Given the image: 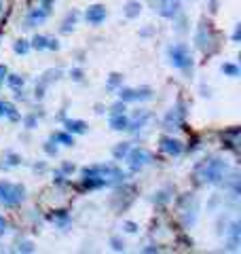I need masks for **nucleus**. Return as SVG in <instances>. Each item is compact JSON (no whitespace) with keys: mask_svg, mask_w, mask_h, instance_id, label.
I'll return each mask as SVG.
<instances>
[{"mask_svg":"<svg viewBox=\"0 0 241 254\" xmlns=\"http://www.w3.org/2000/svg\"><path fill=\"white\" fill-rule=\"evenodd\" d=\"M231 248L235 250L237 248V244H239V222H233V227H231Z\"/></svg>","mask_w":241,"mask_h":254,"instance_id":"5701e85b","label":"nucleus"},{"mask_svg":"<svg viewBox=\"0 0 241 254\" xmlns=\"http://www.w3.org/2000/svg\"><path fill=\"white\" fill-rule=\"evenodd\" d=\"M119 100L121 102H144V100H150L152 97V89L150 87H140V89H133V87H121L119 91Z\"/></svg>","mask_w":241,"mask_h":254,"instance_id":"423d86ee","label":"nucleus"},{"mask_svg":"<svg viewBox=\"0 0 241 254\" xmlns=\"http://www.w3.org/2000/svg\"><path fill=\"white\" fill-rule=\"evenodd\" d=\"M159 148H161L165 155H169V157H178V155H182V151H184V146H182L180 140H176V138H169V136H163L161 142H159Z\"/></svg>","mask_w":241,"mask_h":254,"instance_id":"1a4fd4ad","label":"nucleus"},{"mask_svg":"<svg viewBox=\"0 0 241 254\" xmlns=\"http://www.w3.org/2000/svg\"><path fill=\"white\" fill-rule=\"evenodd\" d=\"M106 17H108V11H106L104 4H91V7L85 11V19L89 21L91 26H99V24H104Z\"/></svg>","mask_w":241,"mask_h":254,"instance_id":"0eeeda50","label":"nucleus"},{"mask_svg":"<svg viewBox=\"0 0 241 254\" xmlns=\"http://www.w3.org/2000/svg\"><path fill=\"white\" fill-rule=\"evenodd\" d=\"M0 117H9L11 121H17V119H19V114H17V111H15L13 104L0 100Z\"/></svg>","mask_w":241,"mask_h":254,"instance_id":"6ab92c4d","label":"nucleus"},{"mask_svg":"<svg viewBox=\"0 0 241 254\" xmlns=\"http://www.w3.org/2000/svg\"><path fill=\"white\" fill-rule=\"evenodd\" d=\"M76 17H79V15H76V13H72V15H68V19H66V24H64V28H62V32H70V30H72V28H70V24L74 26Z\"/></svg>","mask_w":241,"mask_h":254,"instance_id":"393cba45","label":"nucleus"},{"mask_svg":"<svg viewBox=\"0 0 241 254\" xmlns=\"http://www.w3.org/2000/svg\"><path fill=\"white\" fill-rule=\"evenodd\" d=\"M159 15L165 19H174L180 13V0H157Z\"/></svg>","mask_w":241,"mask_h":254,"instance_id":"6e6552de","label":"nucleus"},{"mask_svg":"<svg viewBox=\"0 0 241 254\" xmlns=\"http://www.w3.org/2000/svg\"><path fill=\"white\" fill-rule=\"evenodd\" d=\"M123 13H125V17H129V19H136V17H140V13H142V2H140V0H127L125 7H123Z\"/></svg>","mask_w":241,"mask_h":254,"instance_id":"ddd939ff","label":"nucleus"},{"mask_svg":"<svg viewBox=\"0 0 241 254\" xmlns=\"http://www.w3.org/2000/svg\"><path fill=\"white\" fill-rule=\"evenodd\" d=\"M225 172H226L225 161L208 159V161H201V163L195 167V178H197V182H201V184H216L225 178Z\"/></svg>","mask_w":241,"mask_h":254,"instance_id":"f03ea898","label":"nucleus"},{"mask_svg":"<svg viewBox=\"0 0 241 254\" xmlns=\"http://www.w3.org/2000/svg\"><path fill=\"white\" fill-rule=\"evenodd\" d=\"M110 244H112V248H114L116 252H123V250H125V244H123L119 238H112V239H110Z\"/></svg>","mask_w":241,"mask_h":254,"instance_id":"bb28decb","label":"nucleus"},{"mask_svg":"<svg viewBox=\"0 0 241 254\" xmlns=\"http://www.w3.org/2000/svg\"><path fill=\"white\" fill-rule=\"evenodd\" d=\"M0 11H2V4H0Z\"/></svg>","mask_w":241,"mask_h":254,"instance_id":"c9c22d12","label":"nucleus"},{"mask_svg":"<svg viewBox=\"0 0 241 254\" xmlns=\"http://www.w3.org/2000/svg\"><path fill=\"white\" fill-rule=\"evenodd\" d=\"M110 127H112L114 131H125L129 127V117L125 112H114L110 114Z\"/></svg>","mask_w":241,"mask_h":254,"instance_id":"9b49d317","label":"nucleus"},{"mask_svg":"<svg viewBox=\"0 0 241 254\" xmlns=\"http://www.w3.org/2000/svg\"><path fill=\"white\" fill-rule=\"evenodd\" d=\"M125 231H127V233H136V231H138V224H136V222H125Z\"/></svg>","mask_w":241,"mask_h":254,"instance_id":"473e14b6","label":"nucleus"},{"mask_svg":"<svg viewBox=\"0 0 241 254\" xmlns=\"http://www.w3.org/2000/svg\"><path fill=\"white\" fill-rule=\"evenodd\" d=\"M123 80L121 74H110V80H108V89H116V85H119Z\"/></svg>","mask_w":241,"mask_h":254,"instance_id":"b1692460","label":"nucleus"},{"mask_svg":"<svg viewBox=\"0 0 241 254\" xmlns=\"http://www.w3.org/2000/svg\"><path fill=\"white\" fill-rule=\"evenodd\" d=\"M7 74H9L7 66H4V64H0V87H2V83H4V79H7Z\"/></svg>","mask_w":241,"mask_h":254,"instance_id":"c756f323","label":"nucleus"},{"mask_svg":"<svg viewBox=\"0 0 241 254\" xmlns=\"http://www.w3.org/2000/svg\"><path fill=\"white\" fill-rule=\"evenodd\" d=\"M47 17H49V13H47L45 9H34L30 15H28V28H34V26H40L43 24V21L47 19Z\"/></svg>","mask_w":241,"mask_h":254,"instance_id":"2eb2a0df","label":"nucleus"},{"mask_svg":"<svg viewBox=\"0 0 241 254\" xmlns=\"http://www.w3.org/2000/svg\"><path fill=\"white\" fill-rule=\"evenodd\" d=\"M7 229H9V222H7V218H4V216H0V238H2V235L7 233Z\"/></svg>","mask_w":241,"mask_h":254,"instance_id":"c85d7f7f","label":"nucleus"},{"mask_svg":"<svg viewBox=\"0 0 241 254\" xmlns=\"http://www.w3.org/2000/svg\"><path fill=\"white\" fill-rule=\"evenodd\" d=\"M17 250H23V252H32L34 250V248H32V244H30V241H23V244H19V248H17Z\"/></svg>","mask_w":241,"mask_h":254,"instance_id":"7c9ffc66","label":"nucleus"},{"mask_svg":"<svg viewBox=\"0 0 241 254\" xmlns=\"http://www.w3.org/2000/svg\"><path fill=\"white\" fill-rule=\"evenodd\" d=\"M51 142H60L64 146H74V136L70 131H55L51 136Z\"/></svg>","mask_w":241,"mask_h":254,"instance_id":"a211bd4d","label":"nucleus"},{"mask_svg":"<svg viewBox=\"0 0 241 254\" xmlns=\"http://www.w3.org/2000/svg\"><path fill=\"white\" fill-rule=\"evenodd\" d=\"M64 127H66V131H70V134H85L87 131V123L85 121H79V119H66L64 121Z\"/></svg>","mask_w":241,"mask_h":254,"instance_id":"4468645a","label":"nucleus"},{"mask_svg":"<svg viewBox=\"0 0 241 254\" xmlns=\"http://www.w3.org/2000/svg\"><path fill=\"white\" fill-rule=\"evenodd\" d=\"M34 125H36V117H28L26 119V127H28V129H34Z\"/></svg>","mask_w":241,"mask_h":254,"instance_id":"72a5a7b5","label":"nucleus"},{"mask_svg":"<svg viewBox=\"0 0 241 254\" xmlns=\"http://www.w3.org/2000/svg\"><path fill=\"white\" fill-rule=\"evenodd\" d=\"M125 159H127L129 170H131V172H140L142 167H146L152 161V155L146 151V148L136 146V148H129V153L125 155Z\"/></svg>","mask_w":241,"mask_h":254,"instance_id":"39448f33","label":"nucleus"},{"mask_svg":"<svg viewBox=\"0 0 241 254\" xmlns=\"http://www.w3.org/2000/svg\"><path fill=\"white\" fill-rule=\"evenodd\" d=\"M148 119H150V112H148V111H138V112H136V117L129 121V127H127V129H129V131H138V129H142Z\"/></svg>","mask_w":241,"mask_h":254,"instance_id":"f8f14e48","label":"nucleus"},{"mask_svg":"<svg viewBox=\"0 0 241 254\" xmlns=\"http://www.w3.org/2000/svg\"><path fill=\"white\" fill-rule=\"evenodd\" d=\"M36 51H45V49H51V51H57L60 49V43H57L55 38H49V36H43V34H36V36L32 38V45Z\"/></svg>","mask_w":241,"mask_h":254,"instance_id":"9d476101","label":"nucleus"},{"mask_svg":"<svg viewBox=\"0 0 241 254\" xmlns=\"http://www.w3.org/2000/svg\"><path fill=\"white\" fill-rule=\"evenodd\" d=\"M62 172H74V165H70V163H64V165H62Z\"/></svg>","mask_w":241,"mask_h":254,"instance_id":"f704fd0d","label":"nucleus"},{"mask_svg":"<svg viewBox=\"0 0 241 254\" xmlns=\"http://www.w3.org/2000/svg\"><path fill=\"white\" fill-rule=\"evenodd\" d=\"M129 148H131V144H129V142H121L119 146H116L114 151H112V155H114L116 159H123V157H125V155L129 153Z\"/></svg>","mask_w":241,"mask_h":254,"instance_id":"412c9836","label":"nucleus"},{"mask_svg":"<svg viewBox=\"0 0 241 254\" xmlns=\"http://www.w3.org/2000/svg\"><path fill=\"white\" fill-rule=\"evenodd\" d=\"M125 111H127L125 102H121V100H119V102H116L112 108H110V114H114V112H125Z\"/></svg>","mask_w":241,"mask_h":254,"instance_id":"a878e982","label":"nucleus"},{"mask_svg":"<svg viewBox=\"0 0 241 254\" xmlns=\"http://www.w3.org/2000/svg\"><path fill=\"white\" fill-rule=\"evenodd\" d=\"M70 77H72L74 80H83V70H79V68H74V70L70 72Z\"/></svg>","mask_w":241,"mask_h":254,"instance_id":"2f4dec72","label":"nucleus"},{"mask_svg":"<svg viewBox=\"0 0 241 254\" xmlns=\"http://www.w3.org/2000/svg\"><path fill=\"white\" fill-rule=\"evenodd\" d=\"M222 72L228 74V77H233V79L239 77V68L235 66V64H222Z\"/></svg>","mask_w":241,"mask_h":254,"instance_id":"4be33fe9","label":"nucleus"},{"mask_svg":"<svg viewBox=\"0 0 241 254\" xmlns=\"http://www.w3.org/2000/svg\"><path fill=\"white\" fill-rule=\"evenodd\" d=\"M167 55H169V64L174 68H180V70H189L193 66V55L186 45H172L167 49Z\"/></svg>","mask_w":241,"mask_h":254,"instance_id":"20e7f679","label":"nucleus"},{"mask_svg":"<svg viewBox=\"0 0 241 254\" xmlns=\"http://www.w3.org/2000/svg\"><path fill=\"white\" fill-rule=\"evenodd\" d=\"M23 201V187L9 180H0V204L7 207H15Z\"/></svg>","mask_w":241,"mask_h":254,"instance_id":"7ed1b4c3","label":"nucleus"},{"mask_svg":"<svg viewBox=\"0 0 241 254\" xmlns=\"http://www.w3.org/2000/svg\"><path fill=\"white\" fill-rule=\"evenodd\" d=\"M13 51L17 55H26L28 51H30V43H28V40H17L13 45Z\"/></svg>","mask_w":241,"mask_h":254,"instance_id":"aec40b11","label":"nucleus"},{"mask_svg":"<svg viewBox=\"0 0 241 254\" xmlns=\"http://www.w3.org/2000/svg\"><path fill=\"white\" fill-rule=\"evenodd\" d=\"M9 83V87L15 91L17 95H21V89L23 85H26V80H23V77H19V74H7V79H4Z\"/></svg>","mask_w":241,"mask_h":254,"instance_id":"f3484780","label":"nucleus"},{"mask_svg":"<svg viewBox=\"0 0 241 254\" xmlns=\"http://www.w3.org/2000/svg\"><path fill=\"white\" fill-rule=\"evenodd\" d=\"M125 172L116 165H91L83 170V184L87 189H102L125 182Z\"/></svg>","mask_w":241,"mask_h":254,"instance_id":"f257e3e1","label":"nucleus"},{"mask_svg":"<svg viewBox=\"0 0 241 254\" xmlns=\"http://www.w3.org/2000/svg\"><path fill=\"white\" fill-rule=\"evenodd\" d=\"M182 117H184V112L178 111V108H172V111L167 112V117H165V127L167 129H174V127H180L182 125Z\"/></svg>","mask_w":241,"mask_h":254,"instance_id":"dca6fc26","label":"nucleus"},{"mask_svg":"<svg viewBox=\"0 0 241 254\" xmlns=\"http://www.w3.org/2000/svg\"><path fill=\"white\" fill-rule=\"evenodd\" d=\"M45 151L51 155V157H55L57 155V146H53V142H45Z\"/></svg>","mask_w":241,"mask_h":254,"instance_id":"cd10ccee","label":"nucleus"}]
</instances>
